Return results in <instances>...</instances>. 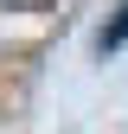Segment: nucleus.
<instances>
[{
	"instance_id": "nucleus-2",
	"label": "nucleus",
	"mask_w": 128,
	"mask_h": 134,
	"mask_svg": "<svg viewBox=\"0 0 128 134\" xmlns=\"http://www.w3.org/2000/svg\"><path fill=\"white\" fill-rule=\"evenodd\" d=\"M7 7H39V0H7Z\"/></svg>"
},
{
	"instance_id": "nucleus-1",
	"label": "nucleus",
	"mask_w": 128,
	"mask_h": 134,
	"mask_svg": "<svg viewBox=\"0 0 128 134\" xmlns=\"http://www.w3.org/2000/svg\"><path fill=\"white\" fill-rule=\"evenodd\" d=\"M122 45H128V0H122V7H115V19L103 26V38H96V51L109 58V51H122Z\"/></svg>"
}]
</instances>
